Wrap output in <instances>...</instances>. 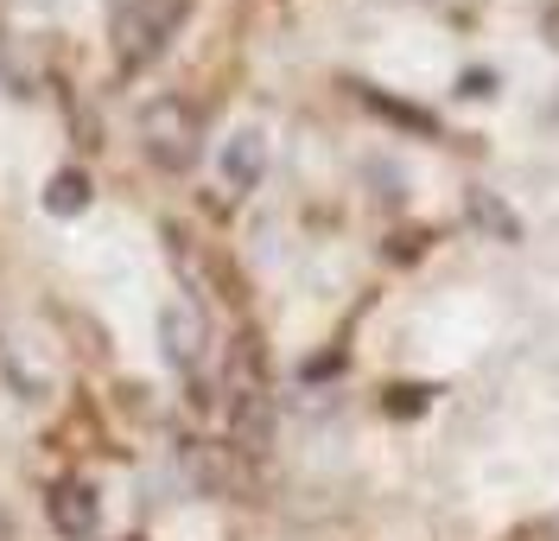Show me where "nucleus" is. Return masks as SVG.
<instances>
[{
	"label": "nucleus",
	"instance_id": "1",
	"mask_svg": "<svg viewBox=\"0 0 559 541\" xmlns=\"http://www.w3.org/2000/svg\"><path fill=\"white\" fill-rule=\"evenodd\" d=\"M140 141L166 173H185L198 160V115H191V103L185 96H153L140 108Z\"/></svg>",
	"mask_w": 559,
	"mask_h": 541
},
{
	"label": "nucleus",
	"instance_id": "2",
	"mask_svg": "<svg viewBox=\"0 0 559 541\" xmlns=\"http://www.w3.org/2000/svg\"><path fill=\"white\" fill-rule=\"evenodd\" d=\"M159 344H166V363H178V369H191V363L204 357V344H210V325H204V313H198L191 299H178V306H166V313H159Z\"/></svg>",
	"mask_w": 559,
	"mask_h": 541
},
{
	"label": "nucleus",
	"instance_id": "3",
	"mask_svg": "<svg viewBox=\"0 0 559 541\" xmlns=\"http://www.w3.org/2000/svg\"><path fill=\"white\" fill-rule=\"evenodd\" d=\"M96 516H103V504H96V491H90V484H76V478H70V484L51 491V529H58V536L90 541V536H96Z\"/></svg>",
	"mask_w": 559,
	"mask_h": 541
},
{
	"label": "nucleus",
	"instance_id": "4",
	"mask_svg": "<svg viewBox=\"0 0 559 541\" xmlns=\"http://www.w3.org/2000/svg\"><path fill=\"white\" fill-rule=\"evenodd\" d=\"M261 166H267L261 128H236V134L223 141V179L236 185V191H254V185H261Z\"/></svg>",
	"mask_w": 559,
	"mask_h": 541
},
{
	"label": "nucleus",
	"instance_id": "5",
	"mask_svg": "<svg viewBox=\"0 0 559 541\" xmlns=\"http://www.w3.org/2000/svg\"><path fill=\"white\" fill-rule=\"evenodd\" d=\"M90 198H96V185H90V173H76V166L51 173V185H45V211L51 216H83Z\"/></svg>",
	"mask_w": 559,
	"mask_h": 541
},
{
	"label": "nucleus",
	"instance_id": "6",
	"mask_svg": "<svg viewBox=\"0 0 559 541\" xmlns=\"http://www.w3.org/2000/svg\"><path fill=\"white\" fill-rule=\"evenodd\" d=\"M115 38H121V64H146V58L159 51V26L140 20V13H121V20H115Z\"/></svg>",
	"mask_w": 559,
	"mask_h": 541
},
{
	"label": "nucleus",
	"instance_id": "7",
	"mask_svg": "<svg viewBox=\"0 0 559 541\" xmlns=\"http://www.w3.org/2000/svg\"><path fill=\"white\" fill-rule=\"evenodd\" d=\"M471 204H477V216H484V223H489V230H496V236H502V243H515V236H522V223H515V216L502 211L496 198H484V191H477Z\"/></svg>",
	"mask_w": 559,
	"mask_h": 541
},
{
	"label": "nucleus",
	"instance_id": "8",
	"mask_svg": "<svg viewBox=\"0 0 559 541\" xmlns=\"http://www.w3.org/2000/svg\"><path fill=\"white\" fill-rule=\"evenodd\" d=\"M369 103L382 108V115H394V121H407V128H419V134H432V115H426V108H407V103H388V96H376V90H369Z\"/></svg>",
	"mask_w": 559,
	"mask_h": 541
},
{
	"label": "nucleus",
	"instance_id": "9",
	"mask_svg": "<svg viewBox=\"0 0 559 541\" xmlns=\"http://www.w3.org/2000/svg\"><path fill=\"white\" fill-rule=\"evenodd\" d=\"M426 401H432V389H407L401 383V389H388V414H419Z\"/></svg>",
	"mask_w": 559,
	"mask_h": 541
},
{
	"label": "nucleus",
	"instance_id": "10",
	"mask_svg": "<svg viewBox=\"0 0 559 541\" xmlns=\"http://www.w3.org/2000/svg\"><path fill=\"white\" fill-rule=\"evenodd\" d=\"M457 90H464V96H496V77L489 71H464L457 77Z\"/></svg>",
	"mask_w": 559,
	"mask_h": 541
},
{
	"label": "nucleus",
	"instance_id": "11",
	"mask_svg": "<svg viewBox=\"0 0 559 541\" xmlns=\"http://www.w3.org/2000/svg\"><path fill=\"white\" fill-rule=\"evenodd\" d=\"M540 38H547V45H554V51H559V0H554V7H547V20H540Z\"/></svg>",
	"mask_w": 559,
	"mask_h": 541
},
{
	"label": "nucleus",
	"instance_id": "12",
	"mask_svg": "<svg viewBox=\"0 0 559 541\" xmlns=\"http://www.w3.org/2000/svg\"><path fill=\"white\" fill-rule=\"evenodd\" d=\"M554 529H559V522H554Z\"/></svg>",
	"mask_w": 559,
	"mask_h": 541
}]
</instances>
